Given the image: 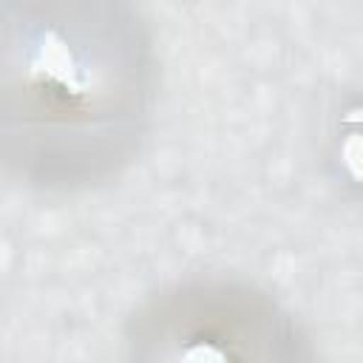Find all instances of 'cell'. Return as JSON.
<instances>
[{"mask_svg": "<svg viewBox=\"0 0 363 363\" xmlns=\"http://www.w3.org/2000/svg\"><path fill=\"white\" fill-rule=\"evenodd\" d=\"M162 88L136 0H0V156L43 196L119 182L145 153Z\"/></svg>", "mask_w": 363, "mask_h": 363, "instance_id": "cell-1", "label": "cell"}, {"mask_svg": "<svg viewBox=\"0 0 363 363\" xmlns=\"http://www.w3.org/2000/svg\"><path fill=\"white\" fill-rule=\"evenodd\" d=\"M130 360H309V332L267 286L238 275H187L147 292L122 323Z\"/></svg>", "mask_w": 363, "mask_h": 363, "instance_id": "cell-2", "label": "cell"}]
</instances>
